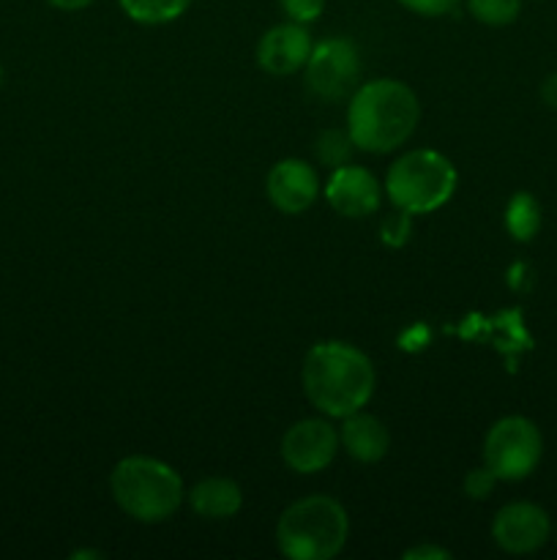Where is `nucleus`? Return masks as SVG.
I'll return each mask as SVG.
<instances>
[{
    "label": "nucleus",
    "instance_id": "f257e3e1",
    "mask_svg": "<svg viewBox=\"0 0 557 560\" xmlns=\"http://www.w3.org/2000/svg\"><path fill=\"white\" fill-rule=\"evenodd\" d=\"M300 383L317 410L333 419L364 410L375 394V366L369 355L347 342H320L306 353Z\"/></svg>",
    "mask_w": 557,
    "mask_h": 560
},
{
    "label": "nucleus",
    "instance_id": "f03ea898",
    "mask_svg": "<svg viewBox=\"0 0 557 560\" xmlns=\"http://www.w3.org/2000/svg\"><path fill=\"white\" fill-rule=\"evenodd\" d=\"M418 96L399 80H371L353 93L347 107V135L366 153H388L413 137L418 126Z\"/></svg>",
    "mask_w": 557,
    "mask_h": 560
},
{
    "label": "nucleus",
    "instance_id": "7ed1b4c3",
    "mask_svg": "<svg viewBox=\"0 0 557 560\" xmlns=\"http://www.w3.org/2000/svg\"><path fill=\"white\" fill-rule=\"evenodd\" d=\"M349 536L347 509L331 495H309L284 509L276 525L278 552L289 560H331Z\"/></svg>",
    "mask_w": 557,
    "mask_h": 560
},
{
    "label": "nucleus",
    "instance_id": "20e7f679",
    "mask_svg": "<svg viewBox=\"0 0 557 560\" xmlns=\"http://www.w3.org/2000/svg\"><path fill=\"white\" fill-rule=\"evenodd\" d=\"M109 490L120 512L137 523H164L183 503V479L167 463L145 454L120 459L109 474Z\"/></svg>",
    "mask_w": 557,
    "mask_h": 560
},
{
    "label": "nucleus",
    "instance_id": "39448f33",
    "mask_svg": "<svg viewBox=\"0 0 557 560\" xmlns=\"http://www.w3.org/2000/svg\"><path fill=\"white\" fill-rule=\"evenodd\" d=\"M457 167L440 151L418 148L404 153L391 164L386 178V191L391 202L410 217L429 213L446 206L457 191Z\"/></svg>",
    "mask_w": 557,
    "mask_h": 560
},
{
    "label": "nucleus",
    "instance_id": "423d86ee",
    "mask_svg": "<svg viewBox=\"0 0 557 560\" xmlns=\"http://www.w3.org/2000/svg\"><path fill=\"white\" fill-rule=\"evenodd\" d=\"M544 454L541 430L524 416L495 421L484 441V465L497 481H522L538 468Z\"/></svg>",
    "mask_w": 557,
    "mask_h": 560
},
{
    "label": "nucleus",
    "instance_id": "0eeeda50",
    "mask_svg": "<svg viewBox=\"0 0 557 560\" xmlns=\"http://www.w3.org/2000/svg\"><path fill=\"white\" fill-rule=\"evenodd\" d=\"M306 85L322 102H342L358 85L360 58L349 38H328L311 47L306 60Z\"/></svg>",
    "mask_w": 557,
    "mask_h": 560
},
{
    "label": "nucleus",
    "instance_id": "6e6552de",
    "mask_svg": "<svg viewBox=\"0 0 557 560\" xmlns=\"http://www.w3.org/2000/svg\"><path fill=\"white\" fill-rule=\"evenodd\" d=\"M282 459L295 474H320L339 452V432L322 419L295 421L282 438Z\"/></svg>",
    "mask_w": 557,
    "mask_h": 560
},
{
    "label": "nucleus",
    "instance_id": "1a4fd4ad",
    "mask_svg": "<svg viewBox=\"0 0 557 560\" xmlns=\"http://www.w3.org/2000/svg\"><path fill=\"white\" fill-rule=\"evenodd\" d=\"M549 514L528 501L502 506L491 520V539L511 556H530L549 541Z\"/></svg>",
    "mask_w": 557,
    "mask_h": 560
},
{
    "label": "nucleus",
    "instance_id": "9d476101",
    "mask_svg": "<svg viewBox=\"0 0 557 560\" xmlns=\"http://www.w3.org/2000/svg\"><path fill=\"white\" fill-rule=\"evenodd\" d=\"M268 200L276 211L295 217V213L309 211L311 202L320 195V175L311 164L300 162V159H284L276 162L268 173L265 180Z\"/></svg>",
    "mask_w": 557,
    "mask_h": 560
},
{
    "label": "nucleus",
    "instance_id": "9b49d317",
    "mask_svg": "<svg viewBox=\"0 0 557 560\" xmlns=\"http://www.w3.org/2000/svg\"><path fill=\"white\" fill-rule=\"evenodd\" d=\"M325 200L342 217L360 219L380 211L382 189L369 170L358 167V164H342L328 178Z\"/></svg>",
    "mask_w": 557,
    "mask_h": 560
},
{
    "label": "nucleus",
    "instance_id": "f8f14e48",
    "mask_svg": "<svg viewBox=\"0 0 557 560\" xmlns=\"http://www.w3.org/2000/svg\"><path fill=\"white\" fill-rule=\"evenodd\" d=\"M311 55V36L300 22L273 25L257 44V63L273 77H289L306 66Z\"/></svg>",
    "mask_w": 557,
    "mask_h": 560
},
{
    "label": "nucleus",
    "instance_id": "ddd939ff",
    "mask_svg": "<svg viewBox=\"0 0 557 560\" xmlns=\"http://www.w3.org/2000/svg\"><path fill=\"white\" fill-rule=\"evenodd\" d=\"M339 443H342L349 457L364 465H371L386 457L388 446H391V435H388V427L377 416L355 410V413L344 416V424L339 430Z\"/></svg>",
    "mask_w": 557,
    "mask_h": 560
},
{
    "label": "nucleus",
    "instance_id": "4468645a",
    "mask_svg": "<svg viewBox=\"0 0 557 560\" xmlns=\"http://www.w3.org/2000/svg\"><path fill=\"white\" fill-rule=\"evenodd\" d=\"M189 506L202 520H229L244 506V492L233 479L224 476H208L197 481L189 492Z\"/></svg>",
    "mask_w": 557,
    "mask_h": 560
},
{
    "label": "nucleus",
    "instance_id": "2eb2a0df",
    "mask_svg": "<svg viewBox=\"0 0 557 560\" xmlns=\"http://www.w3.org/2000/svg\"><path fill=\"white\" fill-rule=\"evenodd\" d=\"M506 230L513 241L528 244L541 230V206L530 191H517L506 206Z\"/></svg>",
    "mask_w": 557,
    "mask_h": 560
},
{
    "label": "nucleus",
    "instance_id": "dca6fc26",
    "mask_svg": "<svg viewBox=\"0 0 557 560\" xmlns=\"http://www.w3.org/2000/svg\"><path fill=\"white\" fill-rule=\"evenodd\" d=\"M123 14L140 25H167L186 14L191 0H118Z\"/></svg>",
    "mask_w": 557,
    "mask_h": 560
},
{
    "label": "nucleus",
    "instance_id": "f3484780",
    "mask_svg": "<svg viewBox=\"0 0 557 560\" xmlns=\"http://www.w3.org/2000/svg\"><path fill=\"white\" fill-rule=\"evenodd\" d=\"M467 11L481 25L506 27L517 22L522 0H467Z\"/></svg>",
    "mask_w": 557,
    "mask_h": 560
},
{
    "label": "nucleus",
    "instance_id": "a211bd4d",
    "mask_svg": "<svg viewBox=\"0 0 557 560\" xmlns=\"http://www.w3.org/2000/svg\"><path fill=\"white\" fill-rule=\"evenodd\" d=\"M353 140H349V135H344V131H325V135L317 140V159H320L325 167L336 170L342 167V164L349 162V153H353Z\"/></svg>",
    "mask_w": 557,
    "mask_h": 560
},
{
    "label": "nucleus",
    "instance_id": "6ab92c4d",
    "mask_svg": "<svg viewBox=\"0 0 557 560\" xmlns=\"http://www.w3.org/2000/svg\"><path fill=\"white\" fill-rule=\"evenodd\" d=\"M382 241H386L388 246H404L410 241V233H413V222H410V213L402 211V208H396V213H391V217L382 222Z\"/></svg>",
    "mask_w": 557,
    "mask_h": 560
},
{
    "label": "nucleus",
    "instance_id": "aec40b11",
    "mask_svg": "<svg viewBox=\"0 0 557 560\" xmlns=\"http://www.w3.org/2000/svg\"><path fill=\"white\" fill-rule=\"evenodd\" d=\"M497 485V476L491 474L489 468H473L467 476H464V492H467V498H473V501H484V498L491 495V490H495Z\"/></svg>",
    "mask_w": 557,
    "mask_h": 560
},
{
    "label": "nucleus",
    "instance_id": "412c9836",
    "mask_svg": "<svg viewBox=\"0 0 557 560\" xmlns=\"http://www.w3.org/2000/svg\"><path fill=\"white\" fill-rule=\"evenodd\" d=\"M284 9V14L293 22H300V25H309L325 9V0H278Z\"/></svg>",
    "mask_w": 557,
    "mask_h": 560
},
{
    "label": "nucleus",
    "instance_id": "4be33fe9",
    "mask_svg": "<svg viewBox=\"0 0 557 560\" xmlns=\"http://www.w3.org/2000/svg\"><path fill=\"white\" fill-rule=\"evenodd\" d=\"M399 3L420 16H442L457 9L459 0H399Z\"/></svg>",
    "mask_w": 557,
    "mask_h": 560
},
{
    "label": "nucleus",
    "instance_id": "5701e85b",
    "mask_svg": "<svg viewBox=\"0 0 557 560\" xmlns=\"http://www.w3.org/2000/svg\"><path fill=\"white\" fill-rule=\"evenodd\" d=\"M448 558H451V552L435 545H418V547H410V550L404 552V560H448Z\"/></svg>",
    "mask_w": 557,
    "mask_h": 560
},
{
    "label": "nucleus",
    "instance_id": "b1692460",
    "mask_svg": "<svg viewBox=\"0 0 557 560\" xmlns=\"http://www.w3.org/2000/svg\"><path fill=\"white\" fill-rule=\"evenodd\" d=\"M541 102H544L546 107L557 109V74H549L541 82Z\"/></svg>",
    "mask_w": 557,
    "mask_h": 560
},
{
    "label": "nucleus",
    "instance_id": "393cba45",
    "mask_svg": "<svg viewBox=\"0 0 557 560\" xmlns=\"http://www.w3.org/2000/svg\"><path fill=\"white\" fill-rule=\"evenodd\" d=\"M47 3L55 5V9H60V11H80V9H87L93 0H47Z\"/></svg>",
    "mask_w": 557,
    "mask_h": 560
},
{
    "label": "nucleus",
    "instance_id": "a878e982",
    "mask_svg": "<svg viewBox=\"0 0 557 560\" xmlns=\"http://www.w3.org/2000/svg\"><path fill=\"white\" fill-rule=\"evenodd\" d=\"M0 82H3V69H0Z\"/></svg>",
    "mask_w": 557,
    "mask_h": 560
}]
</instances>
